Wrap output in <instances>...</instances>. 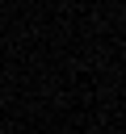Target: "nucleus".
I'll use <instances>...</instances> for the list:
<instances>
[]
</instances>
